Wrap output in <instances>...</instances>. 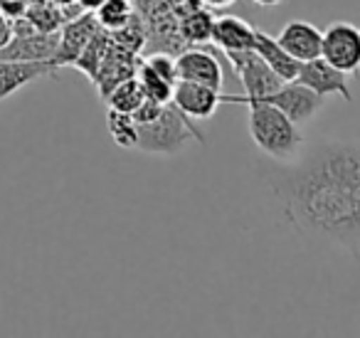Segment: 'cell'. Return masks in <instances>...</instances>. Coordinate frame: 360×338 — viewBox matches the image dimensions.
<instances>
[{
	"instance_id": "6da1fadb",
	"label": "cell",
	"mask_w": 360,
	"mask_h": 338,
	"mask_svg": "<svg viewBox=\"0 0 360 338\" xmlns=\"http://www.w3.org/2000/svg\"><path fill=\"white\" fill-rule=\"evenodd\" d=\"M284 218L299 232L360 244V141H328L279 175Z\"/></svg>"
},
{
	"instance_id": "3957f363",
	"label": "cell",
	"mask_w": 360,
	"mask_h": 338,
	"mask_svg": "<svg viewBox=\"0 0 360 338\" xmlns=\"http://www.w3.org/2000/svg\"><path fill=\"white\" fill-rule=\"evenodd\" d=\"M188 139H195L198 144H205V136L200 129H195L191 116H186L173 101L160 109V114L153 121L139 124V136H136V149L143 154L158 156H175Z\"/></svg>"
},
{
	"instance_id": "44dd1931",
	"label": "cell",
	"mask_w": 360,
	"mask_h": 338,
	"mask_svg": "<svg viewBox=\"0 0 360 338\" xmlns=\"http://www.w3.org/2000/svg\"><path fill=\"white\" fill-rule=\"evenodd\" d=\"M136 80H139L141 89H143V94L148 96V99H155V101H160V104H168V101L173 99V87L175 84H170L168 80H163L160 75H155V72L150 70L143 60L139 62Z\"/></svg>"
},
{
	"instance_id": "4316f807",
	"label": "cell",
	"mask_w": 360,
	"mask_h": 338,
	"mask_svg": "<svg viewBox=\"0 0 360 338\" xmlns=\"http://www.w3.org/2000/svg\"><path fill=\"white\" fill-rule=\"evenodd\" d=\"M252 3H257V6H264V8H274V6H279L281 0H252Z\"/></svg>"
},
{
	"instance_id": "f1b7e54d",
	"label": "cell",
	"mask_w": 360,
	"mask_h": 338,
	"mask_svg": "<svg viewBox=\"0 0 360 338\" xmlns=\"http://www.w3.org/2000/svg\"><path fill=\"white\" fill-rule=\"evenodd\" d=\"M30 3H42V0H30Z\"/></svg>"
},
{
	"instance_id": "d6986e66",
	"label": "cell",
	"mask_w": 360,
	"mask_h": 338,
	"mask_svg": "<svg viewBox=\"0 0 360 338\" xmlns=\"http://www.w3.org/2000/svg\"><path fill=\"white\" fill-rule=\"evenodd\" d=\"M146 99L143 89H141L139 80L136 77H131V80L121 82V84H116L114 89L106 94V104H109V109H116V111H126V114H134L136 109L141 106V101Z\"/></svg>"
},
{
	"instance_id": "52a82bcc",
	"label": "cell",
	"mask_w": 360,
	"mask_h": 338,
	"mask_svg": "<svg viewBox=\"0 0 360 338\" xmlns=\"http://www.w3.org/2000/svg\"><path fill=\"white\" fill-rule=\"evenodd\" d=\"M175 72H178V80L186 82H198V84L212 87V89L222 92V65L217 60V55L210 47H186L183 52L175 55Z\"/></svg>"
},
{
	"instance_id": "7a4b0ae2",
	"label": "cell",
	"mask_w": 360,
	"mask_h": 338,
	"mask_svg": "<svg viewBox=\"0 0 360 338\" xmlns=\"http://www.w3.org/2000/svg\"><path fill=\"white\" fill-rule=\"evenodd\" d=\"M250 109V136L262 154L276 161L296 158L304 149V134L281 109L262 99H247Z\"/></svg>"
},
{
	"instance_id": "9a60e30c",
	"label": "cell",
	"mask_w": 360,
	"mask_h": 338,
	"mask_svg": "<svg viewBox=\"0 0 360 338\" xmlns=\"http://www.w3.org/2000/svg\"><path fill=\"white\" fill-rule=\"evenodd\" d=\"M215 13L205 8L202 3L193 6L191 11L180 20V37L188 47L195 45H210L212 40V25H215Z\"/></svg>"
},
{
	"instance_id": "8992f818",
	"label": "cell",
	"mask_w": 360,
	"mask_h": 338,
	"mask_svg": "<svg viewBox=\"0 0 360 338\" xmlns=\"http://www.w3.org/2000/svg\"><path fill=\"white\" fill-rule=\"evenodd\" d=\"M262 101H269L276 109H281L296 126H304L309 121H314V116L323 109L326 99L321 94H316L314 89L304 87L301 82L291 80L284 82L276 92H271L269 96H264Z\"/></svg>"
},
{
	"instance_id": "cb8c5ba5",
	"label": "cell",
	"mask_w": 360,
	"mask_h": 338,
	"mask_svg": "<svg viewBox=\"0 0 360 338\" xmlns=\"http://www.w3.org/2000/svg\"><path fill=\"white\" fill-rule=\"evenodd\" d=\"M13 37V20L0 13V47L8 45V40Z\"/></svg>"
},
{
	"instance_id": "4fadbf2b",
	"label": "cell",
	"mask_w": 360,
	"mask_h": 338,
	"mask_svg": "<svg viewBox=\"0 0 360 338\" xmlns=\"http://www.w3.org/2000/svg\"><path fill=\"white\" fill-rule=\"evenodd\" d=\"M255 27L235 15H220L215 18L212 25V40L220 52H237V50H252L255 47Z\"/></svg>"
},
{
	"instance_id": "9c48e42d",
	"label": "cell",
	"mask_w": 360,
	"mask_h": 338,
	"mask_svg": "<svg viewBox=\"0 0 360 338\" xmlns=\"http://www.w3.org/2000/svg\"><path fill=\"white\" fill-rule=\"evenodd\" d=\"M296 82H301V84L314 89L316 94H321V96L338 94V96H343L345 101H353V92H350V87H348V75L335 70L333 65H328L323 57L301 62Z\"/></svg>"
},
{
	"instance_id": "ba28073f",
	"label": "cell",
	"mask_w": 360,
	"mask_h": 338,
	"mask_svg": "<svg viewBox=\"0 0 360 338\" xmlns=\"http://www.w3.org/2000/svg\"><path fill=\"white\" fill-rule=\"evenodd\" d=\"M99 23H96L94 13H82V15L67 20L60 27V45H57L55 55V67H75V62L79 60L82 50L86 47V42L99 32Z\"/></svg>"
},
{
	"instance_id": "7402d4cb",
	"label": "cell",
	"mask_w": 360,
	"mask_h": 338,
	"mask_svg": "<svg viewBox=\"0 0 360 338\" xmlns=\"http://www.w3.org/2000/svg\"><path fill=\"white\" fill-rule=\"evenodd\" d=\"M143 62L155 72V75H160L163 80H168L170 84L178 82V72H175V55H170V52H148Z\"/></svg>"
},
{
	"instance_id": "7c38bea8",
	"label": "cell",
	"mask_w": 360,
	"mask_h": 338,
	"mask_svg": "<svg viewBox=\"0 0 360 338\" xmlns=\"http://www.w3.org/2000/svg\"><path fill=\"white\" fill-rule=\"evenodd\" d=\"M279 45L289 52L294 60L306 62L321 57V45H323V32L316 25L306 20H291L281 27V32L276 35Z\"/></svg>"
},
{
	"instance_id": "83f0119b",
	"label": "cell",
	"mask_w": 360,
	"mask_h": 338,
	"mask_svg": "<svg viewBox=\"0 0 360 338\" xmlns=\"http://www.w3.org/2000/svg\"><path fill=\"white\" fill-rule=\"evenodd\" d=\"M50 3H55L57 8H67V6H75L77 0H50Z\"/></svg>"
},
{
	"instance_id": "277c9868",
	"label": "cell",
	"mask_w": 360,
	"mask_h": 338,
	"mask_svg": "<svg viewBox=\"0 0 360 338\" xmlns=\"http://www.w3.org/2000/svg\"><path fill=\"white\" fill-rule=\"evenodd\" d=\"M235 70L237 80L245 87V94H222V104H242L247 99H264L271 92H276L284 80L257 55L255 50H237V52H222Z\"/></svg>"
},
{
	"instance_id": "484cf974",
	"label": "cell",
	"mask_w": 360,
	"mask_h": 338,
	"mask_svg": "<svg viewBox=\"0 0 360 338\" xmlns=\"http://www.w3.org/2000/svg\"><path fill=\"white\" fill-rule=\"evenodd\" d=\"M77 3H79L82 11H84V13H94L96 8H99L101 3H104V0H77Z\"/></svg>"
},
{
	"instance_id": "5bb4252c",
	"label": "cell",
	"mask_w": 360,
	"mask_h": 338,
	"mask_svg": "<svg viewBox=\"0 0 360 338\" xmlns=\"http://www.w3.org/2000/svg\"><path fill=\"white\" fill-rule=\"evenodd\" d=\"M252 50H255L257 55H259L262 60H264L266 65H269L271 70H274L284 82L296 80L301 62L294 60V57H291L289 52H286L284 47L279 45V40H276V37H271V35H266V32L257 30L255 32V47H252Z\"/></svg>"
},
{
	"instance_id": "e0dca14e",
	"label": "cell",
	"mask_w": 360,
	"mask_h": 338,
	"mask_svg": "<svg viewBox=\"0 0 360 338\" xmlns=\"http://www.w3.org/2000/svg\"><path fill=\"white\" fill-rule=\"evenodd\" d=\"M109 45H111V37L106 30H99L94 37H91L89 42H86V47L82 50L79 60L75 62V67L79 72H84L86 77H89L91 82H94L96 72H99L101 62H104L106 52H109Z\"/></svg>"
},
{
	"instance_id": "30bf717a",
	"label": "cell",
	"mask_w": 360,
	"mask_h": 338,
	"mask_svg": "<svg viewBox=\"0 0 360 338\" xmlns=\"http://www.w3.org/2000/svg\"><path fill=\"white\" fill-rule=\"evenodd\" d=\"M173 101L180 111L191 119L205 121L217 111V106L222 104V92L212 89V87L198 84V82H186L178 80L173 87Z\"/></svg>"
},
{
	"instance_id": "8fae6325",
	"label": "cell",
	"mask_w": 360,
	"mask_h": 338,
	"mask_svg": "<svg viewBox=\"0 0 360 338\" xmlns=\"http://www.w3.org/2000/svg\"><path fill=\"white\" fill-rule=\"evenodd\" d=\"M60 67L55 62H22V60H0V101L20 92L45 77H55Z\"/></svg>"
},
{
	"instance_id": "2e32d148",
	"label": "cell",
	"mask_w": 360,
	"mask_h": 338,
	"mask_svg": "<svg viewBox=\"0 0 360 338\" xmlns=\"http://www.w3.org/2000/svg\"><path fill=\"white\" fill-rule=\"evenodd\" d=\"M94 15L101 30H119L136 15V3L134 0H104L94 11Z\"/></svg>"
},
{
	"instance_id": "ac0fdd59",
	"label": "cell",
	"mask_w": 360,
	"mask_h": 338,
	"mask_svg": "<svg viewBox=\"0 0 360 338\" xmlns=\"http://www.w3.org/2000/svg\"><path fill=\"white\" fill-rule=\"evenodd\" d=\"M25 18L30 20V25L40 32H60V27L67 23L62 8H57L50 0H42V3H30L25 11Z\"/></svg>"
},
{
	"instance_id": "d4e9b609",
	"label": "cell",
	"mask_w": 360,
	"mask_h": 338,
	"mask_svg": "<svg viewBox=\"0 0 360 338\" xmlns=\"http://www.w3.org/2000/svg\"><path fill=\"white\" fill-rule=\"evenodd\" d=\"M200 3L210 11H220V8H230L235 0H200Z\"/></svg>"
},
{
	"instance_id": "603a6c76",
	"label": "cell",
	"mask_w": 360,
	"mask_h": 338,
	"mask_svg": "<svg viewBox=\"0 0 360 338\" xmlns=\"http://www.w3.org/2000/svg\"><path fill=\"white\" fill-rule=\"evenodd\" d=\"M27 6H30V0H0V13L11 18V20H15V18L25 15Z\"/></svg>"
},
{
	"instance_id": "ffe728a7",
	"label": "cell",
	"mask_w": 360,
	"mask_h": 338,
	"mask_svg": "<svg viewBox=\"0 0 360 338\" xmlns=\"http://www.w3.org/2000/svg\"><path fill=\"white\" fill-rule=\"evenodd\" d=\"M106 129H109V134L116 146H121V149H136L139 124H136L134 114L109 109V114H106Z\"/></svg>"
},
{
	"instance_id": "5b68a950",
	"label": "cell",
	"mask_w": 360,
	"mask_h": 338,
	"mask_svg": "<svg viewBox=\"0 0 360 338\" xmlns=\"http://www.w3.org/2000/svg\"><path fill=\"white\" fill-rule=\"evenodd\" d=\"M321 57L335 70L355 75L360 70V27L353 23H333L326 27Z\"/></svg>"
}]
</instances>
